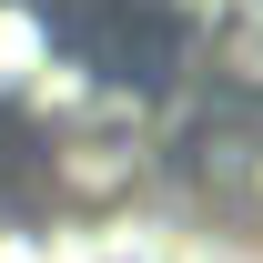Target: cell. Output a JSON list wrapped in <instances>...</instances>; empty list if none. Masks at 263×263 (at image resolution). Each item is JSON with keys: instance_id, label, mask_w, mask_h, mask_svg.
I'll use <instances>...</instances> for the list:
<instances>
[{"instance_id": "6da1fadb", "label": "cell", "mask_w": 263, "mask_h": 263, "mask_svg": "<svg viewBox=\"0 0 263 263\" xmlns=\"http://www.w3.org/2000/svg\"><path fill=\"white\" fill-rule=\"evenodd\" d=\"M41 71H61V31L41 0H0V101L41 91Z\"/></svg>"}, {"instance_id": "7a4b0ae2", "label": "cell", "mask_w": 263, "mask_h": 263, "mask_svg": "<svg viewBox=\"0 0 263 263\" xmlns=\"http://www.w3.org/2000/svg\"><path fill=\"white\" fill-rule=\"evenodd\" d=\"M213 61H223L233 91H263V0H243V10L223 21V51H213Z\"/></svg>"}, {"instance_id": "3957f363", "label": "cell", "mask_w": 263, "mask_h": 263, "mask_svg": "<svg viewBox=\"0 0 263 263\" xmlns=\"http://www.w3.org/2000/svg\"><path fill=\"white\" fill-rule=\"evenodd\" d=\"M213 172H223L233 193H243V202L263 213V111H253V122H233L223 142H213Z\"/></svg>"}]
</instances>
